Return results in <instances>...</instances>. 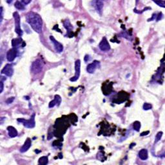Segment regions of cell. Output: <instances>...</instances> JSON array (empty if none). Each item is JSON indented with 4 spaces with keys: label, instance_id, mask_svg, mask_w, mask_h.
<instances>
[{
    "label": "cell",
    "instance_id": "obj_14",
    "mask_svg": "<svg viewBox=\"0 0 165 165\" xmlns=\"http://www.w3.org/2000/svg\"><path fill=\"white\" fill-rule=\"evenodd\" d=\"M139 157L142 160H147L148 159V151L147 149L141 150L139 152Z\"/></svg>",
    "mask_w": 165,
    "mask_h": 165
},
{
    "label": "cell",
    "instance_id": "obj_16",
    "mask_svg": "<svg viewBox=\"0 0 165 165\" xmlns=\"http://www.w3.org/2000/svg\"><path fill=\"white\" fill-rule=\"evenodd\" d=\"M14 6L15 7H16L17 9H18V10H25V5H24L22 2H20V1H16V2L15 3Z\"/></svg>",
    "mask_w": 165,
    "mask_h": 165
},
{
    "label": "cell",
    "instance_id": "obj_12",
    "mask_svg": "<svg viewBox=\"0 0 165 165\" xmlns=\"http://www.w3.org/2000/svg\"><path fill=\"white\" fill-rule=\"evenodd\" d=\"M61 102V98L59 96V95H55V98L53 101H50V103H49V107L52 108L55 106V105H58L59 106L60 105Z\"/></svg>",
    "mask_w": 165,
    "mask_h": 165
},
{
    "label": "cell",
    "instance_id": "obj_17",
    "mask_svg": "<svg viewBox=\"0 0 165 165\" xmlns=\"http://www.w3.org/2000/svg\"><path fill=\"white\" fill-rule=\"evenodd\" d=\"M48 157L47 156H43L40 158L39 159V164L41 165H45L48 164Z\"/></svg>",
    "mask_w": 165,
    "mask_h": 165
},
{
    "label": "cell",
    "instance_id": "obj_22",
    "mask_svg": "<svg viewBox=\"0 0 165 165\" xmlns=\"http://www.w3.org/2000/svg\"><path fill=\"white\" fill-rule=\"evenodd\" d=\"M151 107H152V106L149 103H144V105H143V109L145 110H150V109H151Z\"/></svg>",
    "mask_w": 165,
    "mask_h": 165
},
{
    "label": "cell",
    "instance_id": "obj_4",
    "mask_svg": "<svg viewBox=\"0 0 165 165\" xmlns=\"http://www.w3.org/2000/svg\"><path fill=\"white\" fill-rule=\"evenodd\" d=\"M13 16H14V21H15V32L17 34V35H19L20 36H22L23 35V31L21 29L20 27V15H19L18 12H15L13 14Z\"/></svg>",
    "mask_w": 165,
    "mask_h": 165
},
{
    "label": "cell",
    "instance_id": "obj_23",
    "mask_svg": "<svg viewBox=\"0 0 165 165\" xmlns=\"http://www.w3.org/2000/svg\"><path fill=\"white\" fill-rule=\"evenodd\" d=\"M14 100V97H9V98H8V99L6 101V103L7 104H10L12 103L13 102V101Z\"/></svg>",
    "mask_w": 165,
    "mask_h": 165
},
{
    "label": "cell",
    "instance_id": "obj_9",
    "mask_svg": "<svg viewBox=\"0 0 165 165\" xmlns=\"http://www.w3.org/2000/svg\"><path fill=\"white\" fill-rule=\"evenodd\" d=\"M50 40H51V41H52V43L54 44V46L55 47V49L57 52H59V53H61V52H63V45H62V44H61L59 42H58L57 40H55L54 37L52 36H50Z\"/></svg>",
    "mask_w": 165,
    "mask_h": 165
},
{
    "label": "cell",
    "instance_id": "obj_5",
    "mask_svg": "<svg viewBox=\"0 0 165 165\" xmlns=\"http://www.w3.org/2000/svg\"><path fill=\"white\" fill-rule=\"evenodd\" d=\"M80 69H81V61L80 60H77L75 63V75L72 78L70 79L71 81H75L78 80L80 75Z\"/></svg>",
    "mask_w": 165,
    "mask_h": 165
},
{
    "label": "cell",
    "instance_id": "obj_10",
    "mask_svg": "<svg viewBox=\"0 0 165 165\" xmlns=\"http://www.w3.org/2000/svg\"><path fill=\"white\" fill-rule=\"evenodd\" d=\"M17 53V50L16 48H13L12 49L9 50L8 51L7 54V60L10 62L13 61L15 59V58H16Z\"/></svg>",
    "mask_w": 165,
    "mask_h": 165
},
{
    "label": "cell",
    "instance_id": "obj_6",
    "mask_svg": "<svg viewBox=\"0 0 165 165\" xmlns=\"http://www.w3.org/2000/svg\"><path fill=\"white\" fill-rule=\"evenodd\" d=\"M14 72V69L11 64H7L1 70V73L2 74H5L7 76L10 77L12 75Z\"/></svg>",
    "mask_w": 165,
    "mask_h": 165
},
{
    "label": "cell",
    "instance_id": "obj_24",
    "mask_svg": "<svg viewBox=\"0 0 165 165\" xmlns=\"http://www.w3.org/2000/svg\"><path fill=\"white\" fill-rule=\"evenodd\" d=\"M3 7H1V8H0V12H1V14H0V16H1V19H0V21H1V23H2V20H3Z\"/></svg>",
    "mask_w": 165,
    "mask_h": 165
},
{
    "label": "cell",
    "instance_id": "obj_27",
    "mask_svg": "<svg viewBox=\"0 0 165 165\" xmlns=\"http://www.w3.org/2000/svg\"><path fill=\"white\" fill-rule=\"evenodd\" d=\"M149 134V131H147V132H143V133L141 134V136H147Z\"/></svg>",
    "mask_w": 165,
    "mask_h": 165
},
{
    "label": "cell",
    "instance_id": "obj_1",
    "mask_svg": "<svg viewBox=\"0 0 165 165\" xmlns=\"http://www.w3.org/2000/svg\"><path fill=\"white\" fill-rule=\"evenodd\" d=\"M26 21L35 32L41 33L43 27V21L40 15L34 12H30L27 14Z\"/></svg>",
    "mask_w": 165,
    "mask_h": 165
},
{
    "label": "cell",
    "instance_id": "obj_20",
    "mask_svg": "<svg viewBox=\"0 0 165 165\" xmlns=\"http://www.w3.org/2000/svg\"><path fill=\"white\" fill-rule=\"evenodd\" d=\"M162 136H163V132H158L157 134V135H156V136H155V143H157V142L159 141L161 139Z\"/></svg>",
    "mask_w": 165,
    "mask_h": 165
},
{
    "label": "cell",
    "instance_id": "obj_7",
    "mask_svg": "<svg viewBox=\"0 0 165 165\" xmlns=\"http://www.w3.org/2000/svg\"><path fill=\"white\" fill-rule=\"evenodd\" d=\"M99 48H100L101 50L104 51V52L109 51L110 49V46L106 37H103L101 41L100 42L99 45Z\"/></svg>",
    "mask_w": 165,
    "mask_h": 165
},
{
    "label": "cell",
    "instance_id": "obj_8",
    "mask_svg": "<svg viewBox=\"0 0 165 165\" xmlns=\"http://www.w3.org/2000/svg\"><path fill=\"white\" fill-rule=\"evenodd\" d=\"M100 67V63L99 62L97 61H94L93 63H90L86 67V71L88 72L90 74H92L94 72L96 71V70Z\"/></svg>",
    "mask_w": 165,
    "mask_h": 165
},
{
    "label": "cell",
    "instance_id": "obj_19",
    "mask_svg": "<svg viewBox=\"0 0 165 165\" xmlns=\"http://www.w3.org/2000/svg\"><path fill=\"white\" fill-rule=\"evenodd\" d=\"M133 128H134V129L135 130L137 131V132H139V130H140V128H141L140 122H139V121H136V122L134 123Z\"/></svg>",
    "mask_w": 165,
    "mask_h": 165
},
{
    "label": "cell",
    "instance_id": "obj_15",
    "mask_svg": "<svg viewBox=\"0 0 165 165\" xmlns=\"http://www.w3.org/2000/svg\"><path fill=\"white\" fill-rule=\"evenodd\" d=\"M103 7V2L101 1H96V9L97 12L99 14L102 13Z\"/></svg>",
    "mask_w": 165,
    "mask_h": 165
},
{
    "label": "cell",
    "instance_id": "obj_28",
    "mask_svg": "<svg viewBox=\"0 0 165 165\" xmlns=\"http://www.w3.org/2000/svg\"><path fill=\"white\" fill-rule=\"evenodd\" d=\"M21 2H22L24 5H27V4L29 3H30V0H28V1H25V0H23V1H21Z\"/></svg>",
    "mask_w": 165,
    "mask_h": 165
},
{
    "label": "cell",
    "instance_id": "obj_18",
    "mask_svg": "<svg viewBox=\"0 0 165 165\" xmlns=\"http://www.w3.org/2000/svg\"><path fill=\"white\" fill-rule=\"evenodd\" d=\"M21 39H14V40L12 41V45L13 47H17V46H18L20 44H21Z\"/></svg>",
    "mask_w": 165,
    "mask_h": 165
},
{
    "label": "cell",
    "instance_id": "obj_13",
    "mask_svg": "<svg viewBox=\"0 0 165 165\" xmlns=\"http://www.w3.org/2000/svg\"><path fill=\"white\" fill-rule=\"evenodd\" d=\"M7 130L9 132V136L10 137H15L17 136V132L14 127L10 126L7 128Z\"/></svg>",
    "mask_w": 165,
    "mask_h": 165
},
{
    "label": "cell",
    "instance_id": "obj_3",
    "mask_svg": "<svg viewBox=\"0 0 165 165\" xmlns=\"http://www.w3.org/2000/svg\"><path fill=\"white\" fill-rule=\"evenodd\" d=\"M35 114L34 113L31 117L30 118V119L27 120L24 119H17V121L20 123L23 124V125L25 126L26 128H32L35 126Z\"/></svg>",
    "mask_w": 165,
    "mask_h": 165
},
{
    "label": "cell",
    "instance_id": "obj_26",
    "mask_svg": "<svg viewBox=\"0 0 165 165\" xmlns=\"http://www.w3.org/2000/svg\"><path fill=\"white\" fill-rule=\"evenodd\" d=\"M162 17H163V14H162V13L159 14V15H158L157 16V21H159V20H161V19L162 18Z\"/></svg>",
    "mask_w": 165,
    "mask_h": 165
},
{
    "label": "cell",
    "instance_id": "obj_25",
    "mask_svg": "<svg viewBox=\"0 0 165 165\" xmlns=\"http://www.w3.org/2000/svg\"><path fill=\"white\" fill-rule=\"evenodd\" d=\"M0 85H1V87H0V93H2L3 90V87H4L3 82V81H1V82H0Z\"/></svg>",
    "mask_w": 165,
    "mask_h": 165
},
{
    "label": "cell",
    "instance_id": "obj_2",
    "mask_svg": "<svg viewBox=\"0 0 165 165\" xmlns=\"http://www.w3.org/2000/svg\"><path fill=\"white\" fill-rule=\"evenodd\" d=\"M43 63L42 61L39 59H36L32 63V66H31V71L34 74H38L43 70Z\"/></svg>",
    "mask_w": 165,
    "mask_h": 165
},
{
    "label": "cell",
    "instance_id": "obj_11",
    "mask_svg": "<svg viewBox=\"0 0 165 165\" xmlns=\"http://www.w3.org/2000/svg\"><path fill=\"white\" fill-rule=\"evenodd\" d=\"M31 144H32V143H31L30 139L28 138V139H27V140L25 141L24 144L23 145V147H21V149H20V151L22 153L27 151L30 148Z\"/></svg>",
    "mask_w": 165,
    "mask_h": 165
},
{
    "label": "cell",
    "instance_id": "obj_21",
    "mask_svg": "<svg viewBox=\"0 0 165 165\" xmlns=\"http://www.w3.org/2000/svg\"><path fill=\"white\" fill-rule=\"evenodd\" d=\"M154 3L157 4L159 6L162 7H165V1H154Z\"/></svg>",
    "mask_w": 165,
    "mask_h": 165
}]
</instances>
